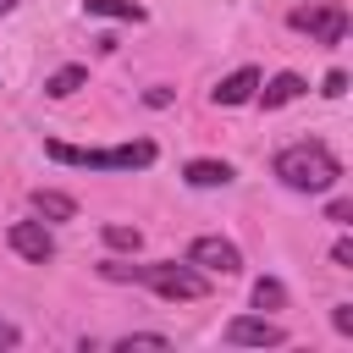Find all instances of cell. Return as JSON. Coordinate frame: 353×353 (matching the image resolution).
Wrapping results in <instances>:
<instances>
[{
  "instance_id": "cell-22",
  "label": "cell",
  "mask_w": 353,
  "mask_h": 353,
  "mask_svg": "<svg viewBox=\"0 0 353 353\" xmlns=\"http://www.w3.org/2000/svg\"><path fill=\"white\" fill-rule=\"evenodd\" d=\"M17 6H22V0H0V17H6V11H17Z\"/></svg>"
},
{
  "instance_id": "cell-3",
  "label": "cell",
  "mask_w": 353,
  "mask_h": 353,
  "mask_svg": "<svg viewBox=\"0 0 353 353\" xmlns=\"http://www.w3.org/2000/svg\"><path fill=\"white\" fill-rule=\"evenodd\" d=\"M50 160L61 165H83V171H143L154 165V143L138 138V143H116V149H72V143H44Z\"/></svg>"
},
{
  "instance_id": "cell-12",
  "label": "cell",
  "mask_w": 353,
  "mask_h": 353,
  "mask_svg": "<svg viewBox=\"0 0 353 353\" xmlns=\"http://www.w3.org/2000/svg\"><path fill=\"white\" fill-rule=\"evenodd\" d=\"M83 83H88V72H83V66H61V72H50V77H44V94H50V99H72Z\"/></svg>"
},
{
  "instance_id": "cell-6",
  "label": "cell",
  "mask_w": 353,
  "mask_h": 353,
  "mask_svg": "<svg viewBox=\"0 0 353 353\" xmlns=\"http://www.w3.org/2000/svg\"><path fill=\"white\" fill-rule=\"evenodd\" d=\"M226 342H232V347H281L287 331H281L276 320H265V314H237V320L226 325Z\"/></svg>"
},
{
  "instance_id": "cell-2",
  "label": "cell",
  "mask_w": 353,
  "mask_h": 353,
  "mask_svg": "<svg viewBox=\"0 0 353 353\" xmlns=\"http://www.w3.org/2000/svg\"><path fill=\"white\" fill-rule=\"evenodd\" d=\"M110 281H143V287H154L160 298H204L210 292V276L199 270V265H176V259H154V265H99Z\"/></svg>"
},
{
  "instance_id": "cell-8",
  "label": "cell",
  "mask_w": 353,
  "mask_h": 353,
  "mask_svg": "<svg viewBox=\"0 0 353 353\" xmlns=\"http://www.w3.org/2000/svg\"><path fill=\"white\" fill-rule=\"evenodd\" d=\"M298 94H303V77H298V72H276L270 83H259V88H254V99H259L265 110H281V105H292Z\"/></svg>"
},
{
  "instance_id": "cell-14",
  "label": "cell",
  "mask_w": 353,
  "mask_h": 353,
  "mask_svg": "<svg viewBox=\"0 0 353 353\" xmlns=\"http://www.w3.org/2000/svg\"><path fill=\"white\" fill-rule=\"evenodd\" d=\"M281 303H287V287L281 281H270V276L254 281V309H281Z\"/></svg>"
},
{
  "instance_id": "cell-17",
  "label": "cell",
  "mask_w": 353,
  "mask_h": 353,
  "mask_svg": "<svg viewBox=\"0 0 353 353\" xmlns=\"http://www.w3.org/2000/svg\"><path fill=\"white\" fill-rule=\"evenodd\" d=\"M331 325H336L342 336H353V303H336V309H331Z\"/></svg>"
},
{
  "instance_id": "cell-5",
  "label": "cell",
  "mask_w": 353,
  "mask_h": 353,
  "mask_svg": "<svg viewBox=\"0 0 353 353\" xmlns=\"http://www.w3.org/2000/svg\"><path fill=\"white\" fill-rule=\"evenodd\" d=\"M188 265H199L204 276H237V270H243V254H237L232 237H193Z\"/></svg>"
},
{
  "instance_id": "cell-15",
  "label": "cell",
  "mask_w": 353,
  "mask_h": 353,
  "mask_svg": "<svg viewBox=\"0 0 353 353\" xmlns=\"http://www.w3.org/2000/svg\"><path fill=\"white\" fill-rule=\"evenodd\" d=\"M105 243H110V248H132V254H138L143 232H138V226H121V221H110V226H105Z\"/></svg>"
},
{
  "instance_id": "cell-13",
  "label": "cell",
  "mask_w": 353,
  "mask_h": 353,
  "mask_svg": "<svg viewBox=\"0 0 353 353\" xmlns=\"http://www.w3.org/2000/svg\"><path fill=\"white\" fill-rule=\"evenodd\" d=\"M83 11L88 17H116V22H143V6H132V0H83Z\"/></svg>"
},
{
  "instance_id": "cell-21",
  "label": "cell",
  "mask_w": 353,
  "mask_h": 353,
  "mask_svg": "<svg viewBox=\"0 0 353 353\" xmlns=\"http://www.w3.org/2000/svg\"><path fill=\"white\" fill-rule=\"evenodd\" d=\"M17 342H22V331H17L11 320H0V347H17Z\"/></svg>"
},
{
  "instance_id": "cell-18",
  "label": "cell",
  "mask_w": 353,
  "mask_h": 353,
  "mask_svg": "<svg viewBox=\"0 0 353 353\" xmlns=\"http://www.w3.org/2000/svg\"><path fill=\"white\" fill-rule=\"evenodd\" d=\"M342 88H347V77H342V72H325V88H320V94H331V99H336Z\"/></svg>"
},
{
  "instance_id": "cell-20",
  "label": "cell",
  "mask_w": 353,
  "mask_h": 353,
  "mask_svg": "<svg viewBox=\"0 0 353 353\" xmlns=\"http://www.w3.org/2000/svg\"><path fill=\"white\" fill-rule=\"evenodd\" d=\"M331 259H336V265H342V270H347V265H353V243H347V237H342V243H336V248H331Z\"/></svg>"
},
{
  "instance_id": "cell-1",
  "label": "cell",
  "mask_w": 353,
  "mask_h": 353,
  "mask_svg": "<svg viewBox=\"0 0 353 353\" xmlns=\"http://www.w3.org/2000/svg\"><path fill=\"white\" fill-rule=\"evenodd\" d=\"M292 193H325V188H336V176H342V165H336V154L325 149V143H314V138H303V143H287L281 154H276V165H270Z\"/></svg>"
},
{
  "instance_id": "cell-10",
  "label": "cell",
  "mask_w": 353,
  "mask_h": 353,
  "mask_svg": "<svg viewBox=\"0 0 353 353\" xmlns=\"http://www.w3.org/2000/svg\"><path fill=\"white\" fill-rule=\"evenodd\" d=\"M182 176H188L193 188H226V182H232V165H226V160H188Z\"/></svg>"
},
{
  "instance_id": "cell-16",
  "label": "cell",
  "mask_w": 353,
  "mask_h": 353,
  "mask_svg": "<svg viewBox=\"0 0 353 353\" xmlns=\"http://www.w3.org/2000/svg\"><path fill=\"white\" fill-rule=\"evenodd\" d=\"M116 347H121V353H132V347H171V342H165L160 331H132V336H121Z\"/></svg>"
},
{
  "instance_id": "cell-19",
  "label": "cell",
  "mask_w": 353,
  "mask_h": 353,
  "mask_svg": "<svg viewBox=\"0 0 353 353\" xmlns=\"http://www.w3.org/2000/svg\"><path fill=\"white\" fill-rule=\"evenodd\" d=\"M325 215H331V221H353V204H347V199H331V210H325Z\"/></svg>"
},
{
  "instance_id": "cell-11",
  "label": "cell",
  "mask_w": 353,
  "mask_h": 353,
  "mask_svg": "<svg viewBox=\"0 0 353 353\" xmlns=\"http://www.w3.org/2000/svg\"><path fill=\"white\" fill-rule=\"evenodd\" d=\"M33 210H39L44 221H72V215H77V204H72L66 193H55V188H33Z\"/></svg>"
},
{
  "instance_id": "cell-7",
  "label": "cell",
  "mask_w": 353,
  "mask_h": 353,
  "mask_svg": "<svg viewBox=\"0 0 353 353\" xmlns=\"http://www.w3.org/2000/svg\"><path fill=\"white\" fill-rule=\"evenodd\" d=\"M6 243H11L22 259H33V265L55 259V237H50V226H44V221H17V226L6 232Z\"/></svg>"
},
{
  "instance_id": "cell-4",
  "label": "cell",
  "mask_w": 353,
  "mask_h": 353,
  "mask_svg": "<svg viewBox=\"0 0 353 353\" xmlns=\"http://www.w3.org/2000/svg\"><path fill=\"white\" fill-rule=\"evenodd\" d=\"M287 22H292L298 33H309V39H320V44H342V39H347V11H342L336 0H325V6H298Z\"/></svg>"
},
{
  "instance_id": "cell-9",
  "label": "cell",
  "mask_w": 353,
  "mask_h": 353,
  "mask_svg": "<svg viewBox=\"0 0 353 353\" xmlns=\"http://www.w3.org/2000/svg\"><path fill=\"white\" fill-rule=\"evenodd\" d=\"M254 88H259V72H254V66H237L232 77L215 83V105H248Z\"/></svg>"
}]
</instances>
